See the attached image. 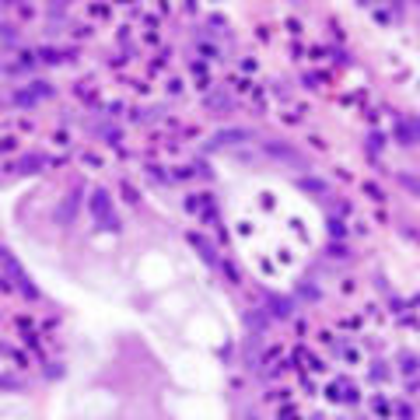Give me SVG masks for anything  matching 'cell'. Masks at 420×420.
<instances>
[{"mask_svg":"<svg viewBox=\"0 0 420 420\" xmlns=\"http://www.w3.org/2000/svg\"><path fill=\"white\" fill-rule=\"evenodd\" d=\"M91 214H95V221H98V228H105V231H119V217H116V210L109 203V193L105 189H95L91 193Z\"/></svg>","mask_w":420,"mask_h":420,"instance_id":"6da1fadb","label":"cell"},{"mask_svg":"<svg viewBox=\"0 0 420 420\" xmlns=\"http://www.w3.org/2000/svg\"><path fill=\"white\" fill-rule=\"evenodd\" d=\"M263 147H266V154H270V158H277V161H284V165H291V168H301V172L308 168L305 154H301V151H294V147H287V144H277V140H266Z\"/></svg>","mask_w":420,"mask_h":420,"instance_id":"7a4b0ae2","label":"cell"},{"mask_svg":"<svg viewBox=\"0 0 420 420\" xmlns=\"http://www.w3.org/2000/svg\"><path fill=\"white\" fill-rule=\"evenodd\" d=\"M242 140H252V133L231 126V130H221V133L214 137V147H231V144H242Z\"/></svg>","mask_w":420,"mask_h":420,"instance_id":"3957f363","label":"cell"},{"mask_svg":"<svg viewBox=\"0 0 420 420\" xmlns=\"http://www.w3.org/2000/svg\"><path fill=\"white\" fill-rule=\"evenodd\" d=\"M270 315L287 319V315H291V298H270Z\"/></svg>","mask_w":420,"mask_h":420,"instance_id":"277c9868","label":"cell"},{"mask_svg":"<svg viewBox=\"0 0 420 420\" xmlns=\"http://www.w3.org/2000/svg\"><path fill=\"white\" fill-rule=\"evenodd\" d=\"M189 238H193V245L200 249V256H203L207 263H217V259H214V249H210V242H207V238H200V235H189Z\"/></svg>","mask_w":420,"mask_h":420,"instance_id":"5b68a950","label":"cell"},{"mask_svg":"<svg viewBox=\"0 0 420 420\" xmlns=\"http://www.w3.org/2000/svg\"><path fill=\"white\" fill-rule=\"evenodd\" d=\"M396 182H399L403 189H410L413 196H420V179H413V175H406V172H399V175H396Z\"/></svg>","mask_w":420,"mask_h":420,"instance_id":"8992f818","label":"cell"},{"mask_svg":"<svg viewBox=\"0 0 420 420\" xmlns=\"http://www.w3.org/2000/svg\"><path fill=\"white\" fill-rule=\"evenodd\" d=\"M42 161H46L42 154H25V158H21V172H39Z\"/></svg>","mask_w":420,"mask_h":420,"instance_id":"52a82bcc","label":"cell"},{"mask_svg":"<svg viewBox=\"0 0 420 420\" xmlns=\"http://www.w3.org/2000/svg\"><path fill=\"white\" fill-rule=\"evenodd\" d=\"M35 98H42V95H32V91H18V95H14V102H18L21 109H32V105H35Z\"/></svg>","mask_w":420,"mask_h":420,"instance_id":"ba28073f","label":"cell"},{"mask_svg":"<svg viewBox=\"0 0 420 420\" xmlns=\"http://www.w3.org/2000/svg\"><path fill=\"white\" fill-rule=\"evenodd\" d=\"M301 189H312V193H326V182H319V179H301Z\"/></svg>","mask_w":420,"mask_h":420,"instance_id":"9c48e42d","label":"cell"},{"mask_svg":"<svg viewBox=\"0 0 420 420\" xmlns=\"http://www.w3.org/2000/svg\"><path fill=\"white\" fill-rule=\"evenodd\" d=\"M14 42H18L14 28H11V25H4V46H7V49H14Z\"/></svg>","mask_w":420,"mask_h":420,"instance_id":"30bf717a","label":"cell"},{"mask_svg":"<svg viewBox=\"0 0 420 420\" xmlns=\"http://www.w3.org/2000/svg\"><path fill=\"white\" fill-rule=\"evenodd\" d=\"M74 203H77L74 196H70V200L63 203V210H60V221H70V214H74Z\"/></svg>","mask_w":420,"mask_h":420,"instance_id":"8fae6325","label":"cell"},{"mask_svg":"<svg viewBox=\"0 0 420 420\" xmlns=\"http://www.w3.org/2000/svg\"><path fill=\"white\" fill-rule=\"evenodd\" d=\"M329 235H333V238H343V224H340L336 217L329 221Z\"/></svg>","mask_w":420,"mask_h":420,"instance_id":"7c38bea8","label":"cell"},{"mask_svg":"<svg viewBox=\"0 0 420 420\" xmlns=\"http://www.w3.org/2000/svg\"><path fill=\"white\" fill-rule=\"evenodd\" d=\"M4 4H18V0H4Z\"/></svg>","mask_w":420,"mask_h":420,"instance_id":"4fadbf2b","label":"cell"},{"mask_svg":"<svg viewBox=\"0 0 420 420\" xmlns=\"http://www.w3.org/2000/svg\"><path fill=\"white\" fill-rule=\"evenodd\" d=\"M417 4H420V0H417Z\"/></svg>","mask_w":420,"mask_h":420,"instance_id":"5bb4252c","label":"cell"}]
</instances>
